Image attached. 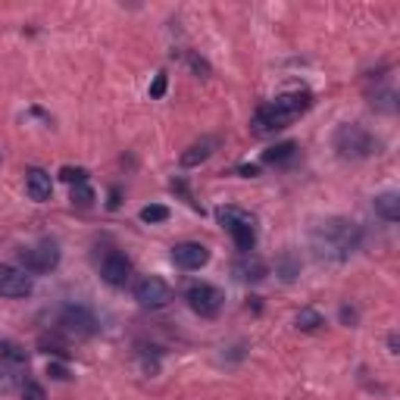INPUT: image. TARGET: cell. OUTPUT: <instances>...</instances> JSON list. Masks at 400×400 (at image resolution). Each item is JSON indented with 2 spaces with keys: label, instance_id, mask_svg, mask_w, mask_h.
Segmentation results:
<instances>
[{
  "label": "cell",
  "instance_id": "obj_4",
  "mask_svg": "<svg viewBox=\"0 0 400 400\" xmlns=\"http://www.w3.org/2000/svg\"><path fill=\"white\" fill-rule=\"evenodd\" d=\"M216 216L241 253H250V250L256 247V222L247 210H241V206H219Z\"/></svg>",
  "mask_w": 400,
  "mask_h": 400
},
{
  "label": "cell",
  "instance_id": "obj_3",
  "mask_svg": "<svg viewBox=\"0 0 400 400\" xmlns=\"http://www.w3.org/2000/svg\"><path fill=\"white\" fill-rule=\"evenodd\" d=\"M331 144H335V150H338L341 160H369L372 153H378V138H375L369 128L356 125V122L338 125Z\"/></svg>",
  "mask_w": 400,
  "mask_h": 400
},
{
  "label": "cell",
  "instance_id": "obj_30",
  "mask_svg": "<svg viewBox=\"0 0 400 400\" xmlns=\"http://www.w3.org/2000/svg\"><path fill=\"white\" fill-rule=\"evenodd\" d=\"M388 350H391V353H400V338H397V331H391V335H388Z\"/></svg>",
  "mask_w": 400,
  "mask_h": 400
},
{
  "label": "cell",
  "instance_id": "obj_2",
  "mask_svg": "<svg viewBox=\"0 0 400 400\" xmlns=\"http://www.w3.org/2000/svg\"><path fill=\"white\" fill-rule=\"evenodd\" d=\"M312 106V94L306 91H294V94H281L275 97L272 103L260 106L250 119V131L253 135H269V131H278V128H288L297 116H303L306 110Z\"/></svg>",
  "mask_w": 400,
  "mask_h": 400
},
{
  "label": "cell",
  "instance_id": "obj_16",
  "mask_svg": "<svg viewBox=\"0 0 400 400\" xmlns=\"http://www.w3.org/2000/svg\"><path fill=\"white\" fill-rule=\"evenodd\" d=\"M375 212H378L385 222H400V197L394 191L378 194V197H375Z\"/></svg>",
  "mask_w": 400,
  "mask_h": 400
},
{
  "label": "cell",
  "instance_id": "obj_28",
  "mask_svg": "<svg viewBox=\"0 0 400 400\" xmlns=\"http://www.w3.org/2000/svg\"><path fill=\"white\" fill-rule=\"evenodd\" d=\"M47 375H50V378H56V381H66V378H69V369L60 366V362H50V366H47Z\"/></svg>",
  "mask_w": 400,
  "mask_h": 400
},
{
  "label": "cell",
  "instance_id": "obj_24",
  "mask_svg": "<svg viewBox=\"0 0 400 400\" xmlns=\"http://www.w3.org/2000/svg\"><path fill=\"white\" fill-rule=\"evenodd\" d=\"M12 388H16V372H12L6 362H0V391L3 394H10Z\"/></svg>",
  "mask_w": 400,
  "mask_h": 400
},
{
  "label": "cell",
  "instance_id": "obj_25",
  "mask_svg": "<svg viewBox=\"0 0 400 400\" xmlns=\"http://www.w3.org/2000/svg\"><path fill=\"white\" fill-rule=\"evenodd\" d=\"M372 106H378V110H385V112H394L397 110V103H394V91L378 94V100H372Z\"/></svg>",
  "mask_w": 400,
  "mask_h": 400
},
{
  "label": "cell",
  "instance_id": "obj_12",
  "mask_svg": "<svg viewBox=\"0 0 400 400\" xmlns=\"http://www.w3.org/2000/svg\"><path fill=\"white\" fill-rule=\"evenodd\" d=\"M25 188H28V197L38 200V203L50 200V194H53V181H50V172H44L41 166L25 169Z\"/></svg>",
  "mask_w": 400,
  "mask_h": 400
},
{
  "label": "cell",
  "instance_id": "obj_7",
  "mask_svg": "<svg viewBox=\"0 0 400 400\" xmlns=\"http://www.w3.org/2000/svg\"><path fill=\"white\" fill-rule=\"evenodd\" d=\"M135 300L147 310H162V306L172 300V288L160 278V275H144L135 285Z\"/></svg>",
  "mask_w": 400,
  "mask_h": 400
},
{
  "label": "cell",
  "instance_id": "obj_14",
  "mask_svg": "<svg viewBox=\"0 0 400 400\" xmlns=\"http://www.w3.org/2000/svg\"><path fill=\"white\" fill-rule=\"evenodd\" d=\"M212 150H216V141H212V138H203V141H194L191 147H188L185 153L178 156V162H181L185 169H194V166H200L203 160H210Z\"/></svg>",
  "mask_w": 400,
  "mask_h": 400
},
{
  "label": "cell",
  "instance_id": "obj_1",
  "mask_svg": "<svg viewBox=\"0 0 400 400\" xmlns=\"http://www.w3.org/2000/svg\"><path fill=\"white\" fill-rule=\"evenodd\" d=\"M310 241H312V250L325 260H347L353 250H360L362 244V228L353 222V219H325L319 222L316 228L310 231Z\"/></svg>",
  "mask_w": 400,
  "mask_h": 400
},
{
  "label": "cell",
  "instance_id": "obj_27",
  "mask_svg": "<svg viewBox=\"0 0 400 400\" xmlns=\"http://www.w3.org/2000/svg\"><path fill=\"white\" fill-rule=\"evenodd\" d=\"M191 69L200 75V78H206V75H210V62H206L203 56H194L191 53Z\"/></svg>",
  "mask_w": 400,
  "mask_h": 400
},
{
  "label": "cell",
  "instance_id": "obj_13",
  "mask_svg": "<svg viewBox=\"0 0 400 400\" xmlns=\"http://www.w3.org/2000/svg\"><path fill=\"white\" fill-rule=\"evenodd\" d=\"M231 269H235V275L241 281H262L269 275V266L262 260H256L253 253H241V260H238Z\"/></svg>",
  "mask_w": 400,
  "mask_h": 400
},
{
  "label": "cell",
  "instance_id": "obj_6",
  "mask_svg": "<svg viewBox=\"0 0 400 400\" xmlns=\"http://www.w3.org/2000/svg\"><path fill=\"white\" fill-rule=\"evenodd\" d=\"M185 300H188V306H191L197 316H203V319H212V316H219V310H222V291L219 288H212V285H191L185 291Z\"/></svg>",
  "mask_w": 400,
  "mask_h": 400
},
{
  "label": "cell",
  "instance_id": "obj_22",
  "mask_svg": "<svg viewBox=\"0 0 400 400\" xmlns=\"http://www.w3.org/2000/svg\"><path fill=\"white\" fill-rule=\"evenodd\" d=\"M94 203V191L88 185H72V206H81V210H88V206Z\"/></svg>",
  "mask_w": 400,
  "mask_h": 400
},
{
  "label": "cell",
  "instance_id": "obj_9",
  "mask_svg": "<svg viewBox=\"0 0 400 400\" xmlns=\"http://www.w3.org/2000/svg\"><path fill=\"white\" fill-rule=\"evenodd\" d=\"M60 328L72 338H91L97 331V319H94L91 310L85 306H66L60 312Z\"/></svg>",
  "mask_w": 400,
  "mask_h": 400
},
{
  "label": "cell",
  "instance_id": "obj_31",
  "mask_svg": "<svg viewBox=\"0 0 400 400\" xmlns=\"http://www.w3.org/2000/svg\"><path fill=\"white\" fill-rule=\"evenodd\" d=\"M238 172H241L244 178H256V175H260V166H238Z\"/></svg>",
  "mask_w": 400,
  "mask_h": 400
},
{
  "label": "cell",
  "instance_id": "obj_23",
  "mask_svg": "<svg viewBox=\"0 0 400 400\" xmlns=\"http://www.w3.org/2000/svg\"><path fill=\"white\" fill-rule=\"evenodd\" d=\"M22 400H47V394H44V388L38 385L35 378H25L22 381Z\"/></svg>",
  "mask_w": 400,
  "mask_h": 400
},
{
  "label": "cell",
  "instance_id": "obj_21",
  "mask_svg": "<svg viewBox=\"0 0 400 400\" xmlns=\"http://www.w3.org/2000/svg\"><path fill=\"white\" fill-rule=\"evenodd\" d=\"M88 169H81V166H62L60 169V178L62 181H69V185H88Z\"/></svg>",
  "mask_w": 400,
  "mask_h": 400
},
{
  "label": "cell",
  "instance_id": "obj_26",
  "mask_svg": "<svg viewBox=\"0 0 400 400\" xmlns=\"http://www.w3.org/2000/svg\"><path fill=\"white\" fill-rule=\"evenodd\" d=\"M162 94H166V72H160L153 78V85H150V97H153V100H160Z\"/></svg>",
  "mask_w": 400,
  "mask_h": 400
},
{
  "label": "cell",
  "instance_id": "obj_19",
  "mask_svg": "<svg viewBox=\"0 0 400 400\" xmlns=\"http://www.w3.org/2000/svg\"><path fill=\"white\" fill-rule=\"evenodd\" d=\"M275 269H278V275H281V278H285V281H294V278H297V275H300V262L294 260V253H291V250H285V253L278 256V262H275Z\"/></svg>",
  "mask_w": 400,
  "mask_h": 400
},
{
  "label": "cell",
  "instance_id": "obj_8",
  "mask_svg": "<svg viewBox=\"0 0 400 400\" xmlns=\"http://www.w3.org/2000/svg\"><path fill=\"white\" fill-rule=\"evenodd\" d=\"M31 291H35V281H31V275L25 269L0 262V297L19 300V297H28Z\"/></svg>",
  "mask_w": 400,
  "mask_h": 400
},
{
  "label": "cell",
  "instance_id": "obj_10",
  "mask_svg": "<svg viewBox=\"0 0 400 400\" xmlns=\"http://www.w3.org/2000/svg\"><path fill=\"white\" fill-rule=\"evenodd\" d=\"M100 275H103V281L106 285H112V288H125L128 285V278H131V262L125 260L122 253H106L103 256V262H100Z\"/></svg>",
  "mask_w": 400,
  "mask_h": 400
},
{
  "label": "cell",
  "instance_id": "obj_29",
  "mask_svg": "<svg viewBox=\"0 0 400 400\" xmlns=\"http://www.w3.org/2000/svg\"><path fill=\"white\" fill-rule=\"evenodd\" d=\"M341 322L344 325H356V322H360V312H356L353 306H341Z\"/></svg>",
  "mask_w": 400,
  "mask_h": 400
},
{
  "label": "cell",
  "instance_id": "obj_11",
  "mask_svg": "<svg viewBox=\"0 0 400 400\" xmlns=\"http://www.w3.org/2000/svg\"><path fill=\"white\" fill-rule=\"evenodd\" d=\"M172 260H175V266H181V269H200L210 262V250L197 241H181L172 247Z\"/></svg>",
  "mask_w": 400,
  "mask_h": 400
},
{
  "label": "cell",
  "instance_id": "obj_17",
  "mask_svg": "<svg viewBox=\"0 0 400 400\" xmlns=\"http://www.w3.org/2000/svg\"><path fill=\"white\" fill-rule=\"evenodd\" d=\"M0 362H6V366H28V353H25V347H19L16 341H6V338H0Z\"/></svg>",
  "mask_w": 400,
  "mask_h": 400
},
{
  "label": "cell",
  "instance_id": "obj_15",
  "mask_svg": "<svg viewBox=\"0 0 400 400\" xmlns=\"http://www.w3.org/2000/svg\"><path fill=\"white\" fill-rule=\"evenodd\" d=\"M294 156H297V144L294 141H281L275 147L262 150V162H269V166H288Z\"/></svg>",
  "mask_w": 400,
  "mask_h": 400
},
{
  "label": "cell",
  "instance_id": "obj_18",
  "mask_svg": "<svg viewBox=\"0 0 400 400\" xmlns=\"http://www.w3.org/2000/svg\"><path fill=\"white\" fill-rule=\"evenodd\" d=\"M294 325H297L300 331H319L325 325V319H322V312L319 310H312V306H303V310L297 312V319H294Z\"/></svg>",
  "mask_w": 400,
  "mask_h": 400
},
{
  "label": "cell",
  "instance_id": "obj_5",
  "mask_svg": "<svg viewBox=\"0 0 400 400\" xmlns=\"http://www.w3.org/2000/svg\"><path fill=\"white\" fill-rule=\"evenodd\" d=\"M19 262L28 275L50 272V269L60 266V247H56V241H38L35 247L19 250Z\"/></svg>",
  "mask_w": 400,
  "mask_h": 400
},
{
  "label": "cell",
  "instance_id": "obj_20",
  "mask_svg": "<svg viewBox=\"0 0 400 400\" xmlns=\"http://www.w3.org/2000/svg\"><path fill=\"white\" fill-rule=\"evenodd\" d=\"M166 219H169V210L162 203H150V206H144V210H141V222H147V225L166 222Z\"/></svg>",
  "mask_w": 400,
  "mask_h": 400
}]
</instances>
